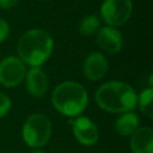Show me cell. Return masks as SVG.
<instances>
[{"label": "cell", "mask_w": 153, "mask_h": 153, "mask_svg": "<svg viewBox=\"0 0 153 153\" xmlns=\"http://www.w3.org/2000/svg\"><path fill=\"white\" fill-rule=\"evenodd\" d=\"M94 100L102 110L111 114H123L135 109L137 94L129 84L112 80L102 84L97 88Z\"/></svg>", "instance_id": "cell-1"}, {"label": "cell", "mask_w": 153, "mask_h": 153, "mask_svg": "<svg viewBox=\"0 0 153 153\" xmlns=\"http://www.w3.org/2000/svg\"><path fill=\"white\" fill-rule=\"evenodd\" d=\"M54 49L51 35L43 29H31L22 35L17 43L18 57L30 67H41L49 60Z\"/></svg>", "instance_id": "cell-2"}, {"label": "cell", "mask_w": 153, "mask_h": 153, "mask_svg": "<svg viewBox=\"0 0 153 153\" xmlns=\"http://www.w3.org/2000/svg\"><path fill=\"white\" fill-rule=\"evenodd\" d=\"M51 103L56 111L67 117L81 115L88 103V94L85 87L75 81L59 84L51 93Z\"/></svg>", "instance_id": "cell-3"}, {"label": "cell", "mask_w": 153, "mask_h": 153, "mask_svg": "<svg viewBox=\"0 0 153 153\" xmlns=\"http://www.w3.org/2000/svg\"><path fill=\"white\" fill-rule=\"evenodd\" d=\"M24 142L31 148H41L45 146L51 136L50 120L39 112L30 115L22 128Z\"/></svg>", "instance_id": "cell-4"}, {"label": "cell", "mask_w": 153, "mask_h": 153, "mask_svg": "<svg viewBox=\"0 0 153 153\" xmlns=\"http://www.w3.org/2000/svg\"><path fill=\"white\" fill-rule=\"evenodd\" d=\"M133 12L131 0H104L99 8L102 20L109 26H121L126 24Z\"/></svg>", "instance_id": "cell-5"}, {"label": "cell", "mask_w": 153, "mask_h": 153, "mask_svg": "<svg viewBox=\"0 0 153 153\" xmlns=\"http://www.w3.org/2000/svg\"><path fill=\"white\" fill-rule=\"evenodd\" d=\"M25 63L18 56H6L0 61V85L4 87H17L25 76Z\"/></svg>", "instance_id": "cell-6"}, {"label": "cell", "mask_w": 153, "mask_h": 153, "mask_svg": "<svg viewBox=\"0 0 153 153\" xmlns=\"http://www.w3.org/2000/svg\"><path fill=\"white\" fill-rule=\"evenodd\" d=\"M72 129L76 141L86 147L93 146L99 139L98 127L93 121L85 116H78L72 122Z\"/></svg>", "instance_id": "cell-7"}, {"label": "cell", "mask_w": 153, "mask_h": 153, "mask_svg": "<svg viewBox=\"0 0 153 153\" xmlns=\"http://www.w3.org/2000/svg\"><path fill=\"white\" fill-rule=\"evenodd\" d=\"M96 41L98 47L110 55L120 53L123 45V37L120 30L109 25H105L97 31Z\"/></svg>", "instance_id": "cell-8"}, {"label": "cell", "mask_w": 153, "mask_h": 153, "mask_svg": "<svg viewBox=\"0 0 153 153\" xmlns=\"http://www.w3.org/2000/svg\"><path fill=\"white\" fill-rule=\"evenodd\" d=\"M24 81L26 91L33 98H42L49 88V80L41 67H30L25 73Z\"/></svg>", "instance_id": "cell-9"}, {"label": "cell", "mask_w": 153, "mask_h": 153, "mask_svg": "<svg viewBox=\"0 0 153 153\" xmlns=\"http://www.w3.org/2000/svg\"><path fill=\"white\" fill-rule=\"evenodd\" d=\"M108 68H109L108 59L103 53H99V51L91 53L85 59L84 66H82L84 75L86 76V79L91 81H97L104 78L108 72Z\"/></svg>", "instance_id": "cell-10"}, {"label": "cell", "mask_w": 153, "mask_h": 153, "mask_svg": "<svg viewBox=\"0 0 153 153\" xmlns=\"http://www.w3.org/2000/svg\"><path fill=\"white\" fill-rule=\"evenodd\" d=\"M133 153H153V130L149 127H139L130 135Z\"/></svg>", "instance_id": "cell-11"}, {"label": "cell", "mask_w": 153, "mask_h": 153, "mask_svg": "<svg viewBox=\"0 0 153 153\" xmlns=\"http://www.w3.org/2000/svg\"><path fill=\"white\" fill-rule=\"evenodd\" d=\"M139 124H140L139 116L131 111H128V112L121 114L116 118V121L114 123V128L118 135L130 136L139 128Z\"/></svg>", "instance_id": "cell-12"}, {"label": "cell", "mask_w": 153, "mask_h": 153, "mask_svg": "<svg viewBox=\"0 0 153 153\" xmlns=\"http://www.w3.org/2000/svg\"><path fill=\"white\" fill-rule=\"evenodd\" d=\"M79 32L82 36H92L100 29V19L96 14L85 16L79 23Z\"/></svg>", "instance_id": "cell-13"}, {"label": "cell", "mask_w": 153, "mask_h": 153, "mask_svg": "<svg viewBox=\"0 0 153 153\" xmlns=\"http://www.w3.org/2000/svg\"><path fill=\"white\" fill-rule=\"evenodd\" d=\"M152 98H153V90L152 87L145 88L139 96H137V104L140 108V111L148 118L153 117V105H152Z\"/></svg>", "instance_id": "cell-14"}, {"label": "cell", "mask_w": 153, "mask_h": 153, "mask_svg": "<svg viewBox=\"0 0 153 153\" xmlns=\"http://www.w3.org/2000/svg\"><path fill=\"white\" fill-rule=\"evenodd\" d=\"M11 106H12L11 99L5 93L0 92V118H2L8 114V111L11 110Z\"/></svg>", "instance_id": "cell-15"}, {"label": "cell", "mask_w": 153, "mask_h": 153, "mask_svg": "<svg viewBox=\"0 0 153 153\" xmlns=\"http://www.w3.org/2000/svg\"><path fill=\"white\" fill-rule=\"evenodd\" d=\"M10 35V24L6 19L0 18V43L6 41V38Z\"/></svg>", "instance_id": "cell-16"}, {"label": "cell", "mask_w": 153, "mask_h": 153, "mask_svg": "<svg viewBox=\"0 0 153 153\" xmlns=\"http://www.w3.org/2000/svg\"><path fill=\"white\" fill-rule=\"evenodd\" d=\"M19 0H0V8L2 10H10L13 8Z\"/></svg>", "instance_id": "cell-17"}, {"label": "cell", "mask_w": 153, "mask_h": 153, "mask_svg": "<svg viewBox=\"0 0 153 153\" xmlns=\"http://www.w3.org/2000/svg\"><path fill=\"white\" fill-rule=\"evenodd\" d=\"M31 153H45V152H44V151H42L41 148H36V149H35V151H32Z\"/></svg>", "instance_id": "cell-18"}, {"label": "cell", "mask_w": 153, "mask_h": 153, "mask_svg": "<svg viewBox=\"0 0 153 153\" xmlns=\"http://www.w3.org/2000/svg\"><path fill=\"white\" fill-rule=\"evenodd\" d=\"M42 1H49V0H42Z\"/></svg>", "instance_id": "cell-19"}]
</instances>
